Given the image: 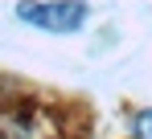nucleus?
Instances as JSON below:
<instances>
[{"label":"nucleus","mask_w":152,"mask_h":139,"mask_svg":"<svg viewBox=\"0 0 152 139\" xmlns=\"http://www.w3.org/2000/svg\"><path fill=\"white\" fill-rule=\"evenodd\" d=\"M17 17L45 33H78L86 25V4L82 0H21Z\"/></svg>","instance_id":"f257e3e1"},{"label":"nucleus","mask_w":152,"mask_h":139,"mask_svg":"<svg viewBox=\"0 0 152 139\" xmlns=\"http://www.w3.org/2000/svg\"><path fill=\"white\" fill-rule=\"evenodd\" d=\"M136 139H152V111L136 115Z\"/></svg>","instance_id":"f03ea898"}]
</instances>
